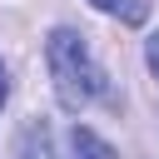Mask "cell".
I'll list each match as a JSON object with an SVG mask.
<instances>
[{"instance_id":"6da1fadb","label":"cell","mask_w":159,"mask_h":159,"mask_svg":"<svg viewBox=\"0 0 159 159\" xmlns=\"http://www.w3.org/2000/svg\"><path fill=\"white\" fill-rule=\"evenodd\" d=\"M45 60H50V80H55V94L65 109H84L89 99H99L104 89V70L89 60V45L80 30H55L45 40Z\"/></svg>"},{"instance_id":"7a4b0ae2","label":"cell","mask_w":159,"mask_h":159,"mask_svg":"<svg viewBox=\"0 0 159 159\" xmlns=\"http://www.w3.org/2000/svg\"><path fill=\"white\" fill-rule=\"evenodd\" d=\"M15 159H55V139H50V124H45V119H30V124H25Z\"/></svg>"},{"instance_id":"3957f363","label":"cell","mask_w":159,"mask_h":159,"mask_svg":"<svg viewBox=\"0 0 159 159\" xmlns=\"http://www.w3.org/2000/svg\"><path fill=\"white\" fill-rule=\"evenodd\" d=\"M70 149H75V159H114V149H109L94 129H84V124L70 129Z\"/></svg>"},{"instance_id":"277c9868","label":"cell","mask_w":159,"mask_h":159,"mask_svg":"<svg viewBox=\"0 0 159 159\" xmlns=\"http://www.w3.org/2000/svg\"><path fill=\"white\" fill-rule=\"evenodd\" d=\"M89 5H99L104 15H114L124 25H144L149 20V0H89Z\"/></svg>"},{"instance_id":"5b68a950","label":"cell","mask_w":159,"mask_h":159,"mask_svg":"<svg viewBox=\"0 0 159 159\" xmlns=\"http://www.w3.org/2000/svg\"><path fill=\"white\" fill-rule=\"evenodd\" d=\"M144 55H149V70H154V75H159V35H154V40H149V50H144Z\"/></svg>"},{"instance_id":"8992f818","label":"cell","mask_w":159,"mask_h":159,"mask_svg":"<svg viewBox=\"0 0 159 159\" xmlns=\"http://www.w3.org/2000/svg\"><path fill=\"white\" fill-rule=\"evenodd\" d=\"M10 99V75H5V65H0V104Z\"/></svg>"}]
</instances>
